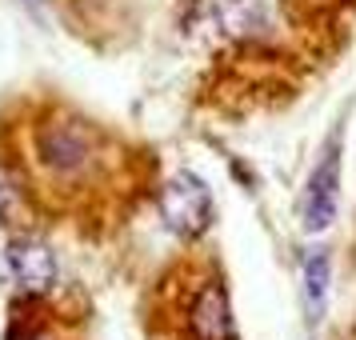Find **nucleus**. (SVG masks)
<instances>
[{
  "label": "nucleus",
  "instance_id": "nucleus-3",
  "mask_svg": "<svg viewBox=\"0 0 356 340\" xmlns=\"http://www.w3.org/2000/svg\"><path fill=\"white\" fill-rule=\"evenodd\" d=\"M161 216L177 236L193 241L212 225V188L196 172L180 168L161 184Z\"/></svg>",
  "mask_w": 356,
  "mask_h": 340
},
{
  "label": "nucleus",
  "instance_id": "nucleus-8",
  "mask_svg": "<svg viewBox=\"0 0 356 340\" xmlns=\"http://www.w3.org/2000/svg\"><path fill=\"white\" fill-rule=\"evenodd\" d=\"M8 340H56L52 332H44L40 324H20V328H13L8 332Z\"/></svg>",
  "mask_w": 356,
  "mask_h": 340
},
{
  "label": "nucleus",
  "instance_id": "nucleus-7",
  "mask_svg": "<svg viewBox=\"0 0 356 340\" xmlns=\"http://www.w3.org/2000/svg\"><path fill=\"white\" fill-rule=\"evenodd\" d=\"M305 300L312 308V316H324L328 305V252H308L305 260Z\"/></svg>",
  "mask_w": 356,
  "mask_h": 340
},
{
  "label": "nucleus",
  "instance_id": "nucleus-6",
  "mask_svg": "<svg viewBox=\"0 0 356 340\" xmlns=\"http://www.w3.org/2000/svg\"><path fill=\"white\" fill-rule=\"evenodd\" d=\"M209 8L228 40H260L268 33V0H209Z\"/></svg>",
  "mask_w": 356,
  "mask_h": 340
},
{
  "label": "nucleus",
  "instance_id": "nucleus-2",
  "mask_svg": "<svg viewBox=\"0 0 356 340\" xmlns=\"http://www.w3.org/2000/svg\"><path fill=\"white\" fill-rule=\"evenodd\" d=\"M180 340H236L232 300H228L225 276L200 273L177 296Z\"/></svg>",
  "mask_w": 356,
  "mask_h": 340
},
{
  "label": "nucleus",
  "instance_id": "nucleus-1",
  "mask_svg": "<svg viewBox=\"0 0 356 340\" xmlns=\"http://www.w3.org/2000/svg\"><path fill=\"white\" fill-rule=\"evenodd\" d=\"M29 164L56 193H81L104 164V136L92 120L65 108H49L29 129Z\"/></svg>",
  "mask_w": 356,
  "mask_h": 340
},
{
  "label": "nucleus",
  "instance_id": "nucleus-5",
  "mask_svg": "<svg viewBox=\"0 0 356 340\" xmlns=\"http://www.w3.org/2000/svg\"><path fill=\"white\" fill-rule=\"evenodd\" d=\"M4 264H8V276L20 292L29 296H40L56 284V257L44 241H33V236H17L4 252Z\"/></svg>",
  "mask_w": 356,
  "mask_h": 340
},
{
  "label": "nucleus",
  "instance_id": "nucleus-4",
  "mask_svg": "<svg viewBox=\"0 0 356 340\" xmlns=\"http://www.w3.org/2000/svg\"><path fill=\"white\" fill-rule=\"evenodd\" d=\"M337 204H340V148L328 145L321 152V161L308 177L305 188V204H300V225L305 232H324L337 220Z\"/></svg>",
  "mask_w": 356,
  "mask_h": 340
}]
</instances>
